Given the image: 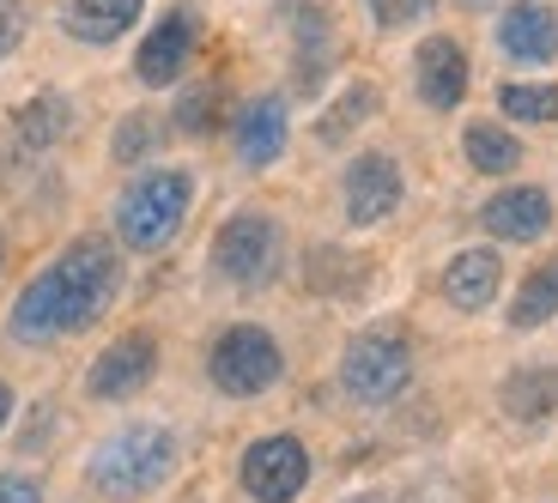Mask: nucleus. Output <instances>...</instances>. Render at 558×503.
Segmentation results:
<instances>
[{"label":"nucleus","mask_w":558,"mask_h":503,"mask_svg":"<svg viewBox=\"0 0 558 503\" xmlns=\"http://www.w3.org/2000/svg\"><path fill=\"white\" fill-rule=\"evenodd\" d=\"M116 292H122V255L104 237H80L19 292L7 328H13V340H25V346L80 334V328H92L104 309L116 304Z\"/></svg>","instance_id":"1"},{"label":"nucleus","mask_w":558,"mask_h":503,"mask_svg":"<svg viewBox=\"0 0 558 503\" xmlns=\"http://www.w3.org/2000/svg\"><path fill=\"white\" fill-rule=\"evenodd\" d=\"M170 467H177V437L165 425H128V431L104 437L92 449L85 479L104 498H146V491H158L170 479Z\"/></svg>","instance_id":"2"},{"label":"nucleus","mask_w":558,"mask_h":503,"mask_svg":"<svg viewBox=\"0 0 558 503\" xmlns=\"http://www.w3.org/2000/svg\"><path fill=\"white\" fill-rule=\"evenodd\" d=\"M189 200H195V176H189V170H146V176L122 195V207H116V231H122L128 249L153 255L182 231Z\"/></svg>","instance_id":"3"},{"label":"nucleus","mask_w":558,"mask_h":503,"mask_svg":"<svg viewBox=\"0 0 558 503\" xmlns=\"http://www.w3.org/2000/svg\"><path fill=\"white\" fill-rule=\"evenodd\" d=\"M207 377H213V389L231 394V401H255V394H267L279 377H286V352H279V340L267 334V328L238 322V328H225V334L213 340Z\"/></svg>","instance_id":"4"},{"label":"nucleus","mask_w":558,"mask_h":503,"mask_svg":"<svg viewBox=\"0 0 558 503\" xmlns=\"http://www.w3.org/2000/svg\"><path fill=\"white\" fill-rule=\"evenodd\" d=\"M407 382H413V346H407V334H389V328L359 334L347 346V358H340V389H347L359 406L401 401Z\"/></svg>","instance_id":"5"},{"label":"nucleus","mask_w":558,"mask_h":503,"mask_svg":"<svg viewBox=\"0 0 558 503\" xmlns=\"http://www.w3.org/2000/svg\"><path fill=\"white\" fill-rule=\"evenodd\" d=\"M279 261H286V237H279V224L267 212H231L219 224V237H213V267L238 292L267 285L279 273Z\"/></svg>","instance_id":"6"},{"label":"nucleus","mask_w":558,"mask_h":503,"mask_svg":"<svg viewBox=\"0 0 558 503\" xmlns=\"http://www.w3.org/2000/svg\"><path fill=\"white\" fill-rule=\"evenodd\" d=\"M238 474H243V491H250L255 503H292L298 491L310 486V449L286 431L255 437V443L243 449Z\"/></svg>","instance_id":"7"},{"label":"nucleus","mask_w":558,"mask_h":503,"mask_svg":"<svg viewBox=\"0 0 558 503\" xmlns=\"http://www.w3.org/2000/svg\"><path fill=\"white\" fill-rule=\"evenodd\" d=\"M158 377V340L153 334H122L116 346L98 352V364L85 370V394L92 401H128Z\"/></svg>","instance_id":"8"},{"label":"nucleus","mask_w":558,"mask_h":503,"mask_svg":"<svg viewBox=\"0 0 558 503\" xmlns=\"http://www.w3.org/2000/svg\"><path fill=\"white\" fill-rule=\"evenodd\" d=\"M195 42H201V19L189 13V7H170V13L158 19L153 30H146V42H140L134 79H140V85H170V79H182V68H189V56H195Z\"/></svg>","instance_id":"9"},{"label":"nucleus","mask_w":558,"mask_h":503,"mask_svg":"<svg viewBox=\"0 0 558 503\" xmlns=\"http://www.w3.org/2000/svg\"><path fill=\"white\" fill-rule=\"evenodd\" d=\"M340 195H347V219L352 224H383L395 207H401V164H395L389 152H359L347 164Z\"/></svg>","instance_id":"10"},{"label":"nucleus","mask_w":558,"mask_h":503,"mask_svg":"<svg viewBox=\"0 0 558 503\" xmlns=\"http://www.w3.org/2000/svg\"><path fill=\"white\" fill-rule=\"evenodd\" d=\"M413 85L425 110H456L468 98V56H461L456 37H425L413 61Z\"/></svg>","instance_id":"11"},{"label":"nucleus","mask_w":558,"mask_h":503,"mask_svg":"<svg viewBox=\"0 0 558 503\" xmlns=\"http://www.w3.org/2000/svg\"><path fill=\"white\" fill-rule=\"evenodd\" d=\"M480 224L504 243H534L553 224V195L546 188H504V195H492L480 207Z\"/></svg>","instance_id":"12"},{"label":"nucleus","mask_w":558,"mask_h":503,"mask_svg":"<svg viewBox=\"0 0 558 503\" xmlns=\"http://www.w3.org/2000/svg\"><path fill=\"white\" fill-rule=\"evenodd\" d=\"M498 49L510 61H553L558 56V19L553 7H541V0H517L510 13L498 19Z\"/></svg>","instance_id":"13"},{"label":"nucleus","mask_w":558,"mask_h":503,"mask_svg":"<svg viewBox=\"0 0 558 503\" xmlns=\"http://www.w3.org/2000/svg\"><path fill=\"white\" fill-rule=\"evenodd\" d=\"M286 134H292V115L279 98H250L238 115V158L250 170H267L279 152H286Z\"/></svg>","instance_id":"14"},{"label":"nucleus","mask_w":558,"mask_h":503,"mask_svg":"<svg viewBox=\"0 0 558 503\" xmlns=\"http://www.w3.org/2000/svg\"><path fill=\"white\" fill-rule=\"evenodd\" d=\"M498 280H504L498 249H461L456 261L444 267V297L474 316V309H486L492 297H498Z\"/></svg>","instance_id":"15"},{"label":"nucleus","mask_w":558,"mask_h":503,"mask_svg":"<svg viewBox=\"0 0 558 503\" xmlns=\"http://www.w3.org/2000/svg\"><path fill=\"white\" fill-rule=\"evenodd\" d=\"M498 406L517 425L553 419V413H558V370H553V364H522V370H510L504 389H498Z\"/></svg>","instance_id":"16"},{"label":"nucleus","mask_w":558,"mask_h":503,"mask_svg":"<svg viewBox=\"0 0 558 503\" xmlns=\"http://www.w3.org/2000/svg\"><path fill=\"white\" fill-rule=\"evenodd\" d=\"M292 37H298V73H292V85L304 91V98H316L322 91V79H328V13H322L316 0H298V13H292Z\"/></svg>","instance_id":"17"},{"label":"nucleus","mask_w":558,"mask_h":503,"mask_svg":"<svg viewBox=\"0 0 558 503\" xmlns=\"http://www.w3.org/2000/svg\"><path fill=\"white\" fill-rule=\"evenodd\" d=\"M140 7H146V0H68V7H61V25L80 42H116L140 19Z\"/></svg>","instance_id":"18"},{"label":"nucleus","mask_w":558,"mask_h":503,"mask_svg":"<svg viewBox=\"0 0 558 503\" xmlns=\"http://www.w3.org/2000/svg\"><path fill=\"white\" fill-rule=\"evenodd\" d=\"M68 127H73V103L61 98V91H43V98L19 103V115H13V134H19L25 152H49V146H61L68 140Z\"/></svg>","instance_id":"19"},{"label":"nucleus","mask_w":558,"mask_h":503,"mask_svg":"<svg viewBox=\"0 0 558 503\" xmlns=\"http://www.w3.org/2000/svg\"><path fill=\"white\" fill-rule=\"evenodd\" d=\"M461 152H468V164H474L480 176H510V170L522 164L517 134H504L498 122H474L468 134H461Z\"/></svg>","instance_id":"20"},{"label":"nucleus","mask_w":558,"mask_h":503,"mask_svg":"<svg viewBox=\"0 0 558 503\" xmlns=\"http://www.w3.org/2000/svg\"><path fill=\"white\" fill-rule=\"evenodd\" d=\"M553 316H558V255L541 261L529 280H522L517 304H510V328H541V322H553Z\"/></svg>","instance_id":"21"},{"label":"nucleus","mask_w":558,"mask_h":503,"mask_svg":"<svg viewBox=\"0 0 558 503\" xmlns=\"http://www.w3.org/2000/svg\"><path fill=\"white\" fill-rule=\"evenodd\" d=\"M371 115H377V85L359 79V85H347V91L335 98V110H328V115L316 122V140H322V146H340V140L352 134V127L371 122Z\"/></svg>","instance_id":"22"},{"label":"nucleus","mask_w":558,"mask_h":503,"mask_svg":"<svg viewBox=\"0 0 558 503\" xmlns=\"http://www.w3.org/2000/svg\"><path fill=\"white\" fill-rule=\"evenodd\" d=\"M498 103L510 122H558V85H504Z\"/></svg>","instance_id":"23"},{"label":"nucleus","mask_w":558,"mask_h":503,"mask_svg":"<svg viewBox=\"0 0 558 503\" xmlns=\"http://www.w3.org/2000/svg\"><path fill=\"white\" fill-rule=\"evenodd\" d=\"M310 285H316L322 297H352L364 285V267L359 261H340L335 267V249H316V255H310Z\"/></svg>","instance_id":"24"},{"label":"nucleus","mask_w":558,"mask_h":503,"mask_svg":"<svg viewBox=\"0 0 558 503\" xmlns=\"http://www.w3.org/2000/svg\"><path fill=\"white\" fill-rule=\"evenodd\" d=\"M153 146H158V122H153V115H122V122H116V134H110V152L122 158V164L146 158Z\"/></svg>","instance_id":"25"},{"label":"nucleus","mask_w":558,"mask_h":503,"mask_svg":"<svg viewBox=\"0 0 558 503\" xmlns=\"http://www.w3.org/2000/svg\"><path fill=\"white\" fill-rule=\"evenodd\" d=\"M213 122H219V91H213V85H201V91H189V98L177 103V127H182V134H207Z\"/></svg>","instance_id":"26"},{"label":"nucleus","mask_w":558,"mask_h":503,"mask_svg":"<svg viewBox=\"0 0 558 503\" xmlns=\"http://www.w3.org/2000/svg\"><path fill=\"white\" fill-rule=\"evenodd\" d=\"M364 7H371V19H377L383 30H407L432 13V0H364Z\"/></svg>","instance_id":"27"},{"label":"nucleus","mask_w":558,"mask_h":503,"mask_svg":"<svg viewBox=\"0 0 558 503\" xmlns=\"http://www.w3.org/2000/svg\"><path fill=\"white\" fill-rule=\"evenodd\" d=\"M25 37V0H0V56H13Z\"/></svg>","instance_id":"28"},{"label":"nucleus","mask_w":558,"mask_h":503,"mask_svg":"<svg viewBox=\"0 0 558 503\" xmlns=\"http://www.w3.org/2000/svg\"><path fill=\"white\" fill-rule=\"evenodd\" d=\"M0 503H43V486L31 474H0Z\"/></svg>","instance_id":"29"},{"label":"nucleus","mask_w":558,"mask_h":503,"mask_svg":"<svg viewBox=\"0 0 558 503\" xmlns=\"http://www.w3.org/2000/svg\"><path fill=\"white\" fill-rule=\"evenodd\" d=\"M7 419H13V389L0 382V431H7Z\"/></svg>","instance_id":"30"},{"label":"nucleus","mask_w":558,"mask_h":503,"mask_svg":"<svg viewBox=\"0 0 558 503\" xmlns=\"http://www.w3.org/2000/svg\"><path fill=\"white\" fill-rule=\"evenodd\" d=\"M347 503H389V498H377V491H359V498H347Z\"/></svg>","instance_id":"31"},{"label":"nucleus","mask_w":558,"mask_h":503,"mask_svg":"<svg viewBox=\"0 0 558 503\" xmlns=\"http://www.w3.org/2000/svg\"><path fill=\"white\" fill-rule=\"evenodd\" d=\"M0 267H7V237H0Z\"/></svg>","instance_id":"32"},{"label":"nucleus","mask_w":558,"mask_h":503,"mask_svg":"<svg viewBox=\"0 0 558 503\" xmlns=\"http://www.w3.org/2000/svg\"><path fill=\"white\" fill-rule=\"evenodd\" d=\"M461 7H480V0H461Z\"/></svg>","instance_id":"33"}]
</instances>
